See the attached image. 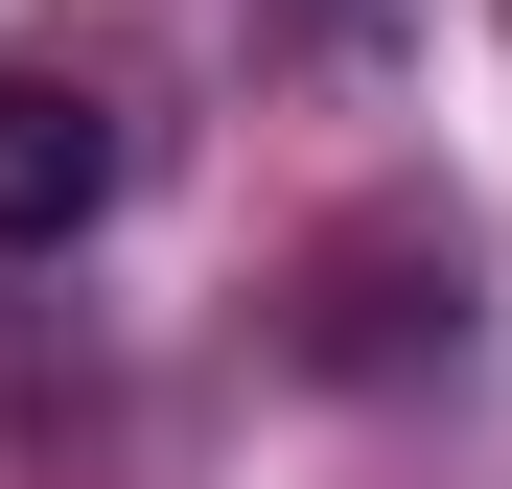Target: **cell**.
Here are the masks:
<instances>
[{
  "instance_id": "obj_2",
  "label": "cell",
  "mask_w": 512,
  "mask_h": 489,
  "mask_svg": "<svg viewBox=\"0 0 512 489\" xmlns=\"http://www.w3.org/2000/svg\"><path fill=\"white\" fill-rule=\"evenodd\" d=\"M94 210H117V94H70V70H0V257H70Z\"/></svg>"
},
{
  "instance_id": "obj_1",
  "label": "cell",
  "mask_w": 512,
  "mask_h": 489,
  "mask_svg": "<svg viewBox=\"0 0 512 489\" xmlns=\"http://www.w3.org/2000/svg\"><path fill=\"white\" fill-rule=\"evenodd\" d=\"M419 350H466V233H419V210L326 233L303 257V373H419Z\"/></svg>"
}]
</instances>
